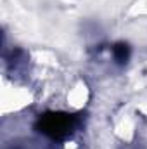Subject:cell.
Returning <instances> with one entry per match:
<instances>
[{
  "label": "cell",
  "instance_id": "obj_1",
  "mask_svg": "<svg viewBox=\"0 0 147 149\" xmlns=\"http://www.w3.org/2000/svg\"><path fill=\"white\" fill-rule=\"evenodd\" d=\"M76 127V120L74 116L68 113H59V111H49L43 113L37 121V130L40 134L54 139V141H61L66 139Z\"/></svg>",
  "mask_w": 147,
  "mask_h": 149
},
{
  "label": "cell",
  "instance_id": "obj_2",
  "mask_svg": "<svg viewBox=\"0 0 147 149\" xmlns=\"http://www.w3.org/2000/svg\"><path fill=\"white\" fill-rule=\"evenodd\" d=\"M112 54H114V59L119 64H125L130 57V47L126 43H116L114 49H112Z\"/></svg>",
  "mask_w": 147,
  "mask_h": 149
}]
</instances>
